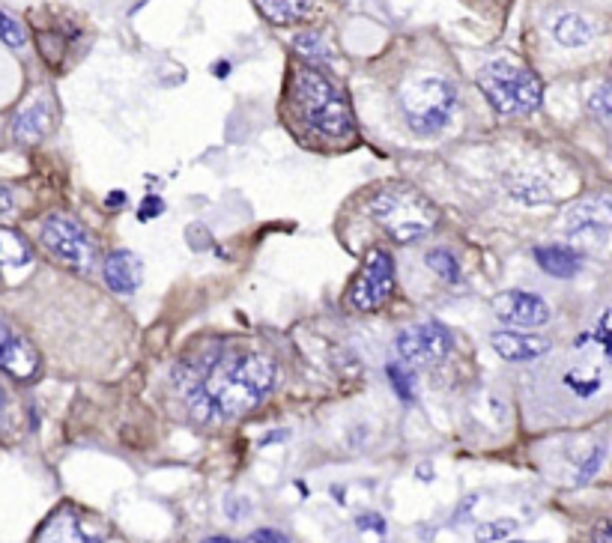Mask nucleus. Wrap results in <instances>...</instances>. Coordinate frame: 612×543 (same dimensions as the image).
<instances>
[{
	"label": "nucleus",
	"mask_w": 612,
	"mask_h": 543,
	"mask_svg": "<svg viewBox=\"0 0 612 543\" xmlns=\"http://www.w3.org/2000/svg\"><path fill=\"white\" fill-rule=\"evenodd\" d=\"M174 382L195 418H239L272 391L275 364L260 353L212 350L195 362L177 364Z\"/></svg>",
	"instance_id": "nucleus-1"
},
{
	"label": "nucleus",
	"mask_w": 612,
	"mask_h": 543,
	"mask_svg": "<svg viewBox=\"0 0 612 543\" xmlns=\"http://www.w3.org/2000/svg\"><path fill=\"white\" fill-rule=\"evenodd\" d=\"M293 96L296 105L311 129L329 138H344L353 132V111L332 78L311 66H299L293 75Z\"/></svg>",
	"instance_id": "nucleus-2"
},
{
	"label": "nucleus",
	"mask_w": 612,
	"mask_h": 543,
	"mask_svg": "<svg viewBox=\"0 0 612 543\" xmlns=\"http://www.w3.org/2000/svg\"><path fill=\"white\" fill-rule=\"evenodd\" d=\"M368 212L398 245L418 242L439 221L436 206L412 185H389L377 191L374 200L368 203Z\"/></svg>",
	"instance_id": "nucleus-3"
},
{
	"label": "nucleus",
	"mask_w": 612,
	"mask_h": 543,
	"mask_svg": "<svg viewBox=\"0 0 612 543\" xmlns=\"http://www.w3.org/2000/svg\"><path fill=\"white\" fill-rule=\"evenodd\" d=\"M478 87L487 96V102L505 117L532 114L544 102V87H541L538 75L532 69H526L523 63H514L505 57L490 60L478 72Z\"/></svg>",
	"instance_id": "nucleus-4"
},
{
	"label": "nucleus",
	"mask_w": 612,
	"mask_h": 543,
	"mask_svg": "<svg viewBox=\"0 0 612 543\" xmlns=\"http://www.w3.org/2000/svg\"><path fill=\"white\" fill-rule=\"evenodd\" d=\"M454 105H457V90L451 81L439 75L412 78L401 90V108L415 135H439L451 123Z\"/></svg>",
	"instance_id": "nucleus-5"
},
{
	"label": "nucleus",
	"mask_w": 612,
	"mask_h": 543,
	"mask_svg": "<svg viewBox=\"0 0 612 543\" xmlns=\"http://www.w3.org/2000/svg\"><path fill=\"white\" fill-rule=\"evenodd\" d=\"M39 239L63 266H69L81 275H90L96 269L99 248H96L93 236L81 227V221H75L72 215H63V212L48 215Z\"/></svg>",
	"instance_id": "nucleus-6"
},
{
	"label": "nucleus",
	"mask_w": 612,
	"mask_h": 543,
	"mask_svg": "<svg viewBox=\"0 0 612 543\" xmlns=\"http://www.w3.org/2000/svg\"><path fill=\"white\" fill-rule=\"evenodd\" d=\"M392 293H395V263L386 251L374 248L350 287V302L359 311H377L389 302Z\"/></svg>",
	"instance_id": "nucleus-7"
},
{
	"label": "nucleus",
	"mask_w": 612,
	"mask_h": 543,
	"mask_svg": "<svg viewBox=\"0 0 612 543\" xmlns=\"http://www.w3.org/2000/svg\"><path fill=\"white\" fill-rule=\"evenodd\" d=\"M395 347L398 356L412 367H433L451 353V332L436 320L415 323L398 332Z\"/></svg>",
	"instance_id": "nucleus-8"
},
{
	"label": "nucleus",
	"mask_w": 612,
	"mask_h": 543,
	"mask_svg": "<svg viewBox=\"0 0 612 543\" xmlns=\"http://www.w3.org/2000/svg\"><path fill=\"white\" fill-rule=\"evenodd\" d=\"M612 224V206L607 194H595L580 200L577 206L568 209L562 218V233L568 239H583V242H607Z\"/></svg>",
	"instance_id": "nucleus-9"
},
{
	"label": "nucleus",
	"mask_w": 612,
	"mask_h": 543,
	"mask_svg": "<svg viewBox=\"0 0 612 543\" xmlns=\"http://www.w3.org/2000/svg\"><path fill=\"white\" fill-rule=\"evenodd\" d=\"M493 314L505 326L517 329H538L550 323V305L538 293L526 290H505L493 299Z\"/></svg>",
	"instance_id": "nucleus-10"
},
{
	"label": "nucleus",
	"mask_w": 612,
	"mask_h": 543,
	"mask_svg": "<svg viewBox=\"0 0 612 543\" xmlns=\"http://www.w3.org/2000/svg\"><path fill=\"white\" fill-rule=\"evenodd\" d=\"M54 126V102L51 96H33L12 120V138L18 144H39Z\"/></svg>",
	"instance_id": "nucleus-11"
},
{
	"label": "nucleus",
	"mask_w": 612,
	"mask_h": 543,
	"mask_svg": "<svg viewBox=\"0 0 612 543\" xmlns=\"http://www.w3.org/2000/svg\"><path fill=\"white\" fill-rule=\"evenodd\" d=\"M0 370H6V373L15 376V379H30V376H36V370H39L36 350H33L21 335H15V332L6 326L3 317H0Z\"/></svg>",
	"instance_id": "nucleus-12"
},
{
	"label": "nucleus",
	"mask_w": 612,
	"mask_h": 543,
	"mask_svg": "<svg viewBox=\"0 0 612 543\" xmlns=\"http://www.w3.org/2000/svg\"><path fill=\"white\" fill-rule=\"evenodd\" d=\"M36 543H102V535L93 532L75 511H57L39 532Z\"/></svg>",
	"instance_id": "nucleus-13"
},
{
	"label": "nucleus",
	"mask_w": 612,
	"mask_h": 543,
	"mask_svg": "<svg viewBox=\"0 0 612 543\" xmlns=\"http://www.w3.org/2000/svg\"><path fill=\"white\" fill-rule=\"evenodd\" d=\"M493 350L508 359V362H532L550 353V341L538 338V335H526V332H496L490 338Z\"/></svg>",
	"instance_id": "nucleus-14"
},
{
	"label": "nucleus",
	"mask_w": 612,
	"mask_h": 543,
	"mask_svg": "<svg viewBox=\"0 0 612 543\" xmlns=\"http://www.w3.org/2000/svg\"><path fill=\"white\" fill-rule=\"evenodd\" d=\"M141 278H144V263L138 254L132 251H114L108 254L105 260V284L114 290V293H132L141 287Z\"/></svg>",
	"instance_id": "nucleus-15"
},
{
	"label": "nucleus",
	"mask_w": 612,
	"mask_h": 543,
	"mask_svg": "<svg viewBox=\"0 0 612 543\" xmlns=\"http://www.w3.org/2000/svg\"><path fill=\"white\" fill-rule=\"evenodd\" d=\"M535 260L553 278H574L583 269L580 251H574L568 245H541V248H535Z\"/></svg>",
	"instance_id": "nucleus-16"
},
{
	"label": "nucleus",
	"mask_w": 612,
	"mask_h": 543,
	"mask_svg": "<svg viewBox=\"0 0 612 543\" xmlns=\"http://www.w3.org/2000/svg\"><path fill=\"white\" fill-rule=\"evenodd\" d=\"M553 36L565 48H580V45H589L595 39V24L580 12H565V15L556 18Z\"/></svg>",
	"instance_id": "nucleus-17"
},
{
	"label": "nucleus",
	"mask_w": 612,
	"mask_h": 543,
	"mask_svg": "<svg viewBox=\"0 0 612 543\" xmlns=\"http://www.w3.org/2000/svg\"><path fill=\"white\" fill-rule=\"evenodd\" d=\"M30 260H33L30 242L12 227H0V266H27Z\"/></svg>",
	"instance_id": "nucleus-18"
},
{
	"label": "nucleus",
	"mask_w": 612,
	"mask_h": 543,
	"mask_svg": "<svg viewBox=\"0 0 612 543\" xmlns=\"http://www.w3.org/2000/svg\"><path fill=\"white\" fill-rule=\"evenodd\" d=\"M508 191L511 197H517L520 203H529V206H538V203H553V191L538 180V177H529V174H511L508 177Z\"/></svg>",
	"instance_id": "nucleus-19"
},
{
	"label": "nucleus",
	"mask_w": 612,
	"mask_h": 543,
	"mask_svg": "<svg viewBox=\"0 0 612 543\" xmlns=\"http://www.w3.org/2000/svg\"><path fill=\"white\" fill-rule=\"evenodd\" d=\"M260 9L266 12V18H272L275 24H293L311 15V0H257Z\"/></svg>",
	"instance_id": "nucleus-20"
},
{
	"label": "nucleus",
	"mask_w": 612,
	"mask_h": 543,
	"mask_svg": "<svg viewBox=\"0 0 612 543\" xmlns=\"http://www.w3.org/2000/svg\"><path fill=\"white\" fill-rule=\"evenodd\" d=\"M427 266L442 278V281H448V284H457L463 275H460V263H457V257L448 251V248H433V251H427Z\"/></svg>",
	"instance_id": "nucleus-21"
},
{
	"label": "nucleus",
	"mask_w": 612,
	"mask_h": 543,
	"mask_svg": "<svg viewBox=\"0 0 612 543\" xmlns=\"http://www.w3.org/2000/svg\"><path fill=\"white\" fill-rule=\"evenodd\" d=\"M0 42L9 45V48H24L27 45V30L21 27V21H15L3 9H0Z\"/></svg>",
	"instance_id": "nucleus-22"
},
{
	"label": "nucleus",
	"mask_w": 612,
	"mask_h": 543,
	"mask_svg": "<svg viewBox=\"0 0 612 543\" xmlns=\"http://www.w3.org/2000/svg\"><path fill=\"white\" fill-rule=\"evenodd\" d=\"M517 523L514 520H496V523H484L475 529V541L478 543H496L505 541L508 535H514Z\"/></svg>",
	"instance_id": "nucleus-23"
},
{
	"label": "nucleus",
	"mask_w": 612,
	"mask_h": 543,
	"mask_svg": "<svg viewBox=\"0 0 612 543\" xmlns=\"http://www.w3.org/2000/svg\"><path fill=\"white\" fill-rule=\"evenodd\" d=\"M589 108H592V114L607 126L610 123V114H612V90L610 84H601L592 96H589Z\"/></svg>",
	"instance_id": "nucleus-24"
},
{
	"label": "nucleus",
	"mask_w": 612,
	"mask_h": 543,
	"mask_svg": "<svg viewBox=\"0 0 612 543\" xmlns=\"http://www.w3.org/2000/svg\"><path fill=\"white\" fill-rule=\"evenodd\" d=\"M293 45L302 57H329V48H326L323 36H317V33H302V36H296Z\"/></svg>",
	"instance_id": "nucleus-25"
},
{
	"label": "nucleus",
	"mask_w": 612,
	"mask_h": 543,
	"mask_svg": "<svg viewBox=\"0 0 612 543\" xmlns=\"http://www.w3.org/2000/svg\"><path fill=\"white\" fill-rule=\"evenodd\" d=\"M389 379H392V385H395V391L401 394V400H412L415 394V385H412V373H409L407 367H401V364H389Z\"/></svg>",
	"instance_id": "nucleus-26"
},
{
	"label": "nucleus",
	"mask_w": 612,
	"mask_h": 543,
	"mask_svg": "<svg viewBox=\"0 0 612 543\" xmlns=\"http://www.w3.org/2000/svg\"><path fill=\"white\" fill-rule=\"evenodd\" d=\"M248 543H287V538L275 529H257L254 535H248Z\"/></svg>",
	"instance_id": "nucleus-27"
},
{
	"label": "nucleus",
	"mask_w": 612,
	"mask_h": 543,
	"mask_svg": "<svg viewBox=\"0 0 612 543\" xmlns=\"http://www.w3.org/2000/svg\"><path fill=\"white\" fill-rule=\"evenodd\" d=\"M12 206H15V191L9 185H0V215L9 212Z\"/></svg>",
	"instance_id": "nucleus-28"
},
{
	"label": "nucleus",
	"mask_w": 612,
	"mask_h": 543,
	"mask_svg": "<svg viewBox=\"0 0 612 543\" xmlns=\"http://www.w3.org/2000/svg\"><path fill=\"white\" fill-rule=\"evenodd\" d=\"M165 206H162V200L159 197H147V206L141 209V218H150V215H159Z\"/></svg>",
	"instance_id": "nucleus-29"
},
{
	"label": "nucleus",
	"mask_w": 612,
	"mask_h": 543,
	"mask_svg": "<svg viewBox=\"0 0 612 543\" xmlns=\"http://www.w3.org/2000/svg\"><path fill=\"white\" fill-rule=\"evenodd\" d=\"M9 424V397H6V391L0 388V430Z\"/></svg>",
	"instance_id": "nucleus-30"
},
{
	"label": "nucleus",
	"mask_w": 612,
	"mask_h": 543,
	"mask_svg": "<svg viewBox=\"0 0 612 543\" xmlns=\"http://www.w3.org/2000/svg\"><path fill=\"white\" fill-rule=\"evenodd\" d=\"M592 543H610V526H607V523H601V526L595 529V535H592Z\"/></svg>",
	"instance_id": "nucleus-31"
},
{
	"label": "nucleus",
	"mask_w": 612,
	"mask_h": 543,
	"mask_svg": "<svg viewBox=\"0 0 612 543\" xmlns=\"http://www.w3.org/2000/svg\"><path fill=\"white\" fill-rule=\"evenodd\" d=\"M126 200V194L123 191H114V194H108V206H120Z\"/></svg>",
	"instance_id": "nucleus-32"
},
{
	"label": "nucleus",
	"mask_w": 612,
	"mask_h": 543,
	"mask_svg": "<svg viewBox=\"0 0 612 543\" xmlns=\"http://www.w3.org/2000/svg\"><path fill=\"white\" fill-rule=\"evenodd\" d=\"M204 543H236V541H230V538H206Z\"/></svg>",
	"instance_id": "nucleus-33"
}]
</instances>
